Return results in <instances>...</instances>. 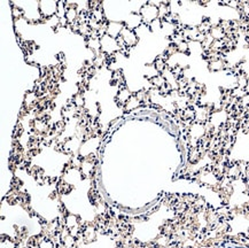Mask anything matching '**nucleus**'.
Instances as JSON below:
<instances>
[{
	"mask_svg": "<svg viewBox=\"0 0 249 248\" xmlns=\"http://www.w3.org/2000/svg\"><path fill=\"white\" fill-rule=\"evenodd\" d=\"M57 60H59V63H61V65H63L64 63V55H63V53H60V54H57Z\"/></svg>",
	"mask_w": 249,
	"mask_h": 248,
	"instance_id": "nucleus-1",
	"label": "nucleus"
}]
</instances>
